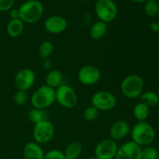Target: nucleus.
Instances as JSON below:
<instances>
[{"label":"nucleus","mask_w":159,"mask_h":159,"mask_svg":"<svg viewBox=\"0 0 159 159\" xmlns=\"http://www.w3.org/2000/svg\"><path fill=\"white\" fill-rule=\"evenodd\" d=\"M31 104L34 108L45 110L56 101L55 89L45 85L39 87L31 96Z\"/></svg>","instance_id":"obj_4"},{"label":"nucleus","mask_w":159,"mask_h":159,"mask_svg":"<svg viewBox=\"0 0 159 159\" xmlns=\"http://www.w3.org/2000/svg\"><path fill=\"white\" fill-rule=\"evenodd\" d=\"M98 116H99V110L93 105L87 107L83 113L84 119L89 122H92V121L96 120Z\"/></svg>","instance_id":"obj_25"},{"label":"nucleus","mask_w":159,"mask_h":159,"mask_svg":"<svg viewBox=\"0 0 159 159\" xmlns=\"http://www.w3.org/2000/svg\"><path fill=\"white\" fill-rule=\"evenodd\" d=\"M9 16H10L11 19H20L19 9H11L9 10Z\"/></svg>","instance_id":"obj_30"},{"label":"nucleus","mask_w":159,"mask_h":159,"mask_svg":"<svg viewBox=\"0 0 159 159\" xmlns=\"http://www.w3.org/2000/svg\"><path fill=\"white\" fill-rule=\"evenodd\" d=\"M132 141L139 146H148L155 141L156 133L154 127L146 121L138 122L131 129Z\"/></svg>","instance_id":"obj_1"},{"label":"nucleus","mask_w":159,"mask_h":159,"mask_svg":"<svg viewBox=\"0 0 159 159\" xmlns=\"http://www.w3.org/2000/svg\"><path fill=\"white\" fill-rule=\"evenodd\" d=\"M20 19L26 23H34L41 19L43 14V6L39 0L25 2L19 8Z\"/></svg>","instance_id":"obj_2"},{"label":"nucleus","mask_w":159,"mask_h":159,"mask_svg":"<svg viewBox=\"0 0 159 159\" xmlns=\"http://www.w3.org/2000/svg\"><path fill=\"white\" fill-rule=\"evenodd\" d=\"M149 113H150V108L141 102L137 103L134 107V116L138 122L145 121L148 117Z\"/></svg>","instance_id":"obj_20"},{"label":"nucleus","mask_w":159,"mask_h":159,"mask_svg":"<svg viewBox=\"0 0 159 159\" xmlns=\"http://www.w3.org/2000/svg\"><path fill=\"white\" fill-rule=\"evenodd\" d=\"M87 159H98V158H96V157L94 155V156H90V157H89V158H87Z\"/></svg>","instance_id":"obj_34"},{"label":"nucleus","mask_w":159,"mask_h":159,"mask_svg":"<svg viewBox=\"0 0 159 159\" xmlns=\"http://www.w3.org/2000/svg\"><path fill=\"white\" fill-rule=\"evenodd\" d=\"M151 30L155 33H159V23L157 22H153L150 24Z\"/></svg>","instance_id":"obj_32"},{"label":"nucleus","mask_w":159,"mask_h":159,"mask_svg":"<svg viewBox=\"0 0 159 159\" xmlns=\"http://www.w3.org/2000/svg\"><path fill=\"white\" fill-rule=\"evenodd\" d=\"M15 0H0V11L6 12L12 9Z\"/></svg>","instance_id":"obj_29"},{"label":"nucleus","mask_w":159,"mask_h":159,"mask_svg":"<svg viewBox=\"0 0 159 159\" xmlns=\"http://www.w3.org/2000/svg\"><path fill=\"white\" fill-rule=\"evenodd\" d=\"M158 159H159V151H158Z\"/></svg>","instance_id":"obj_35"},{"label":"nucleus","mask_w":159,"mask_h":159,"mask_svg":"<svg viewBox=\"0 0 159 159\" xmlns=\"http://www.w3.org/2000/svg\"><path fill=\"white\" fill-rule=\"evenodd\" d=\"M144 11L148 16H156L159 13V3L156 0H148L144 5Z\"/></svg>","instance_id":"obj_23"},{"label":"nucleus","mask_w":159,"mask_h":159,"mask_svg":"<svg viewBox=\"0 0 159 159\" xmlns=\"http://www.w3.org/2000/svg\"><path fill=\"white\" fill-rule=\"evenodd\" d=\"M24 159H43L44 152L39 144L36 142H29L23 148Z\"/></svg>","instance_id":"obj_15"},{"label":"nucleus","mask_w":159,"mask_h":159,"mask_svg":"<svg viewBox=\"0 0 159 159\" xmlns=\"http://www.w3.org/2000/svg\"><path fill=\"white\" fill-rule=\"evenodd\" d=\"M107 23L102 21H97L91 26L89 30V35L93 40H99L102 38L107 34Z\"/></svg>","instance_id":"obj_17"},{"label":"nucleus","mask_w":159,"mask_h":159,"mask_svg":"<svg viewBox=\"0 0 159 159\" xmlns=\"http://www.w3.org/2000/svg\"><path fill=\"white\" fill-rule=\"evenodd\" d=\"M56 101L65 108H74L78 103V96L71 86L61 85L55 90Z\"/></svg>","instance_id":"obj_7"},{"label":"nucleus","mask_w":159,"mask_h":159,"mask_svg":"<svg viewBox=\"0 0 159 159\" xmlns=\"http://www.w3.org/2000/svg\"><path fill=\"white\" fill-rule=\"evenodd\" d=\"M24 30V23L20 19H11L6 26V32L9 37L16 38L20 37Z\"/></svg>","instance_id":"obj_16"},{"label":"nucleus","mask_w":159,"mask_h":159,"mask_svg":"<svg viewBox=\"0 0 159 159\" xmlns=\"http://www.w3.org/2000/svg\"><path fill=\"white\" fill-rule=\"evenodd\" d=\"M43 159H66L64 152L59 150H51L44 154Z\"/></svg>","instance_id":"obj_28"},{"label":"nucleus","mask_w":159,"mask_h":159,"mask_svg":"<svg viewBox=\"0 0 159 159\" xmlns=\"http://www.w3.org/2000/svg\"><path fill=\"white\" fill-rule=\"evenodd\" d=\"M158 43H159V37H158Z\"/></svg>","instance_id":"obj_36"},{"label":"nucleus","mask_w":159,"mask_h":159,"mask_svg":"<svg viewBox=\"0 0 159 159\" xmlns=\"http://www.w3.org/2000/svg\"><path fill=\"white\" fill-rule=\"evenodd\" d=\"M130 126L124 120H117L113 124L110 130V136L113 141H120L128 135L130 133Z\"/></svg>","instance_id":"obj_14"},{"label":"nucleus","mask_w":159,"mask_h":159,"mask_svg":"<svg viewBox=\"0 0 159 159\" xmlns=\"http://www.w3.org/2000/svg\"><path fill=\"white\" fill-rule=\"evenodd\" d=\"M55 129L51 122L46 120L34 124L33 136L36 143L44 144L50 142L54 136Z\"/></svg>","instance_id":"obj_6"},{"label":"nucleus","mask_w":159,"mask_h":159,"mask_svg":"<svg viewBox=\"0 0 159 159\" xmlns=\"http://www.w3.org/2000/svg\"><path fill=\"white\" fill-rule=\"evenodd\" d=\"M14 102L17 106H23L27 101V94L26 91L18 90L14 95Z\"/></svg>","instance_id":"obj_27"},{"label":"nucleus","mask_w":159,"mask_h":159,"mask_svg":"<svg viewBox=\"0 0 159 159\" xmlns=\"http://www.w3.org/2000/svg\"><path fill=\"white\" fill-rule=\"evenodd\" d=\"M131 1L134 2L140 3V2H147L148 0H131Z\"/></svg>","instance_id":"obj_33"},{"label":"nucleus","mask_w":159,"mask_h":159,"mask_svg":"<svg viewBox=\"0 0 159 159\" xmlns=\"http://www.w3.org/2000/svg\"><path fill=\"white\" fill-rule=\"evenodd\" d=\"M47 117H48V115L44 110L34 108L28 113V118L34 124L43 120H46Z\"/></svg>","instance_id":"obj_22"},{"label":"nucleus","mask_w":159,"mask_h":159,"mask_svg":"<svg viewBox=\"0 0 159 159\" xmlns=\"http://www.w3.org/2000/svg\"><path fill=\"white\" fill-rule=\"evenodd\" d=\"M158 151L152 146H145L142 148V159H158Z\"/></svg>","instance_id":"obj_26"},{"label":"nucleus","mask_w":159,"mask_h":159,"mask_svg":"<svg viewBox=\"0 0 159 159\" xmlns=\"http://www.w3.org/2000/svg\"><path fill=\"white\" fill-rule=\"evenodd\" d=\"M92 105L99 111H108L116 105V99L110 92L99 91L93 96Z\"/></svg>","instance_id":"obj_8"},{"label":"nucleus","mask_w":159,"mask_h":159,"mask_svg":"<svg viewBox=\"0 0 159 159\" xmlns=\"http://www.w3.org/2000/svg\"><path fill=\"white\" fill-rule=\"evenodd\" d=\"M144 85V80L141 76L132 74L123 79L120 84V91L125 97L136 99L143 93Z\"/></svg>","instance_id":"obj_3"},{"label":"nucleus","mask_w":159,"mask_h":159,"mask_svg":"<svg viewBox=\"0 0 159 159\" xmlns=\"http://www.w3.org/2000/svg\"><path fill=\"white\" fill-rule=\"evenodd\" d=\"M101 78V72L97 67L92 65H84L78 72V79L85 85H92L97 83Z\"/></svg>","instance_id":"obj_11"},{"label":"nucleus","mask_w":159,"mask_h":159,"mask_svg":"<svg viewBox=\"0 0 159 159\" xmlns=\"http://www.w3.org/2000/svg\"><path fill=\"white\" fill-rule=\"evenodd\" d=\"M95 12L100 21L108 23L116 18L118 9L113 0H98L95 5Z\"/></svg>","instance_id":"obj_5"},{"label":"nucleus","mask_w":159,"mask_h":159,"mask_svg":"<svg viewBox=\"0 0 159 159\" xmlns=\"http://www.w3.org/2000/svg\"><path fill=\"white\" fill-rule=\"evenodd\" d=\"M35 74L32 70L23 68L16 75L14 83L18 90L26 91L33 86L35 82Z\"/></svg>","instance_id":"obj_12"},{"label":"nucleus","mask_w":159,"mask_h":159,"mask_svg":"<svg viewBox=\"0 0 159 159\" xmlns=\"http://www.w3.org/2000/svg\"><path fill=\"white\" fill-rule=\"evenodd\" d=\"M43 67L46 70L51 69V67H52V62H51V61L49 58L44 59L43 62Z\"/></svg>","instance_id":"obj_31"},{"label":"nucleus","mask_w":159,"mask_h":159,"mask_svg":"<svg viewBox=\"0 0 159 159\" xmlns=\"http://www.w3.org/2000/svg\"><path fill=\"white\" fill-rule=\"evenodd\" d=\"M68 26L67 20L61 16H51L44 22V28L48 33L52 34H61Z\"/></svg>","instance_id":"obj_13"},{"label":"nucleus","mask_w":159,"mask_h":159,"mask_svg":"<svg viewBox=\"0 0 159 159\" xmlns=\"http://www.w3.org/2000/svg\"><path fill=\"white\" fill-rule=\"evenodd\" d=\"M141 102L145 104L149 108L156 107L159 102L158 95L153 91H147L143 93L141 95Z\"/></svg>","instance_id":"obj_21"},{"label":"nucleus","mask_w":159,"mask_h":159,"mask_svg":"<svg viewBox=\"0 0 159 159\" xmlns=\"http://www.w3.org/2000/svg\"><path fill=\"white\" fill-rule=\"evenodd\" d=\"M62 79L63 76L59 70H51L46 76V85L55 89L61 85Z\"/></svg>","instance_id":"obj_19"},{"label":"nucleus","mask_w":159,"mask_h":159,"mask_svg":"<svg viewBox=\"0 0 159 159\" xmlns=\"http://www.w3.org/2000/svg\"><path fill=\"white\" fill-rule=\"evenodd\" d=\"M118 148L117 143L113 140H102L95 148V156L98 159H114Z\"/></svg>","instance_id":"obj_9"},{"label":"nucleus","mask_w":159,"mask_h":159,"mask_svg":"<svg viewBox=\"0 0 159 159\" xmlns=\"http://www.w3.org/2000/svg\"><path fill=\"white\" fill-rule=\"evenodd\" d=\"M54 51V45L50 41H44L40 45L39 54L43 59L49 58Z\"/></svg>","instance_id":"obj_24"},{"label":"nucleus","mask_w":159,"mask_h":159,"mask_svg":"<svg viewBox=\"0 0 159 159\" xmlns=\"http://www.w3.org/2000/svg\"><path fill=\"white\" fill-rule=\"evenodd\" d=\"M82 152V145L79 141H72L65 148L64 155L66 159H76Z\"/></svg>","instance_id":"obj_18"},{"label":"nucleus","mask_w":159,"mask_h":159,"mask_svg":"<svg viewBox=\"0 0 159 159\" xmlns=\"http://www.w3.org/2000/svg\"><path fill=\"white\" fill-rule=\"evenodd\" d=\"M114 159H142V148L130 141L118 148Z\"/></svg>","instance_id":"obj_10"}]
</instances>
